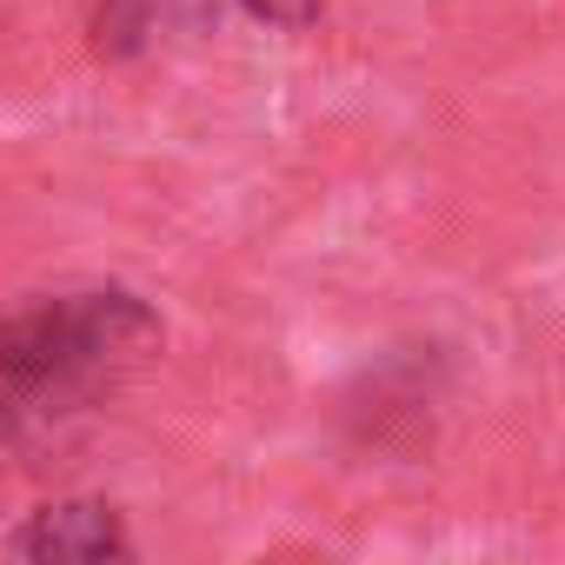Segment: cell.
<instances>
[{
  "mask_svg": "<svg viewBox=\"0 0 565 565\" xmlns=\"http://www.w3.org/2000/svg\"><path fill=\"white\" fill-rule=\"evenodd\" d=\"M153 347L160 320L134 294H74L0 320V446L87 413Z\"/></svg>",
  "mask_w": 565,
  "mask_h": 565,
  "instance_id": "6da1fadb",
  "label": "cell"
},
{
  "mask_svg": "<svg viewBox=\"0 0 565 565\" xmlns=\"http://www.w3.org/2000/svg\"><path fill=\"white\" fill-rule=\"evenodd\" d=\"M8 552H21V558H81V565H94V558H127L134 539H127V525H120V512H114L107 499H74V505L34 512V519L8 539Z\"/></svg>",
  "mask_w": 565,
  "mask_h": 565,
  "instance_id": "7a4b0ae2",
  "label": "cell"
},
{
  "mask_svg": "<svg viewBox=\"0 0 565 565\" xmlns=\"http://www.w3.org/2000/svg\"><path fill=\"white\" fill-rule=\"evenodd\" d=\"M239 8H246L253 21L279 28V34H307V28L327 14V0H239Z\"/></svg>",
  "mask_w": 565,
  "mask_h": 565,
  "instance_id": "3957f363",
  "label": "cell"
}]
</instances>
